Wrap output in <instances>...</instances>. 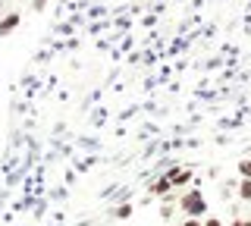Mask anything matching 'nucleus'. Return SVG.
I'll return each mask as SVG.
<instances>
[{"mask_svg": "<svg viewBox=\"0 0 251 226\" xmlns=\"http://www.w3.org/2000/svg\"><path fill=\"white\" fill-rule=\"evenodd\" d=\"M113 217H116V220H129V217H132V204H120V207H113Z\"/></svg>", "mask_w": 251, "mask_h": 226, "instance_id": "5", "label": "nucleus"}, {"mask_svg": "<svg viewBox=\"0 0 251 226\" xmlns=\"http://www.w3.org/2000/svg\"><path fill=\"white\" fill-rule=\"evenodd\" d=\"M19 22H22V13H6V16H0V38H6V35H13L16 28H19Z\"/></svg>", "mask_w": 251, "mask_h": 226, "instance_id": "3", "label": "nucleus"}, {"mask_svg": "<svg viewBox=\"0 0 251 226\" xmlns=\"http://www.w3.org/2000/svg\"><path fill=\"white\" fill-rule=\"evenodd\" d=\"M167 176L173 179V189H185L192 182V170H185V167H173V170H167Z\"/></svg>", "mask_w": 251, "mask_h": 226, "instance_id": "4", "label": "nucleus"}, {"mask_svg": "<svg viewBox=\"0 0 251 226\" xmlns=\"http://www.w3.org/2000/svg\"><path fill=\"white\" fill-rule=\"evenodd\" d=\"M179 210H182L185 217H201V220H204V214H207V201H204L201 189H188L185 195H179Z\"/></svg>", "mask_w": 251, "mask_h": 226, "instance_id": "1", "label": "nucleus"}, {"mask_svg": "<svg viewBox=\"0 0 251 226\" xmlns=\"http://www.w3.org/2000/svg\"><path fill=\"white\" fill-rule=\"evenodd\" d=\"M148 192H151L154 198H167V195H170V192H176V189H173V179L163 173V176H157L154 182H151V189H148Z\"/></svg>", "mask_w": 251, "mask_h": 226, "instance_id": "2", "label": "nucleus"}, {"mask_svg": "<svg viewBox=\"0 0 251 226\" xmlns=\"http://www.w3.org/2000/svg\"><path fill=\"white\" fill-rule=\"evenodd\" d=\"M204 226H223V220H217V217H204Z\"/></svg>", "mask_w": 251, "mask_h": 226, "instance_id": "11", "label": "nucleus"}, {"mask_svg": "<svg viewBox=\"0 0 251 226\" xmlns=\"http://www.w3.org/2000/svg\"><path fill=\"white\" fill-rule=\"evenodd\" d=\"M160 217H163V220H170V217H173V207H170V201H163V210H160Z\"/></svg>", "mask_w": 251, "mask_h": 226, "instance_id": "10", "label": "nucleus"}, {"mask_svg": "<svg viewBox=\"0 0 251 226\" xmlns=\"http://www.w3.org/2000/svg\"><path fill=\"white\" fill-rule=\"evenodd\" d=\"M44 3L47 0H35V10H44Z\"/></svg>", "mask_w": 251, "mask_h": 226, "instance_id": "12", "label": "nucleus"}, {"mask_svg": "<svg viewBox=\"0 0 251 226\" xmlns=\"http://www.w3.org/2000/svg\"><path fill=\"white\" fill-rule=\"evenodd\" d=\"M182 226H204V220H201V217H185Z\"/></svg>", "mask_w": 251, "mask_h": 226, "instance_id": "8", "label": "nucleus"}, {"mask_svg": "<svg viewBox=\"0 0 251 226\" xmlns=\"http://www.w3.org/2000/svg\"><path fill=\"white\" fill-rule=\"evenodd\" d=\"M239 198L251 201V179H242V182H239Z\"/></svg>", "mask_w": 251, "mask_h": 226, "instance_id": "6", "label": "nucleus"}, {"mask_svg": "<svg viewBox=\"0 0 251 226\" xmlns=\"http://www.w3.org/2000/svg\"><path fill=\"white\" fill-rule=\"evenodd\" d=\"M239 176L242 179H251V160H242L239 163Z\"/></svg>", "mask_w": 251, "mask_h": 226, "instance_id": "7", "label": "nucleus"}, {"mask_svg": "<svg viewBox=\"0 0 251 226\" xmlns=\"http://www.w3.org/2000/svg\"><path fill=\"white\" fill-rule=\"evenodd\" d=\"M229 226H251V217H235Z\"/></svg>", "mask_w": 251, "mask_h": 226, "instance_id": "9", "label": "nucleus"}]
</instances>
